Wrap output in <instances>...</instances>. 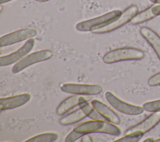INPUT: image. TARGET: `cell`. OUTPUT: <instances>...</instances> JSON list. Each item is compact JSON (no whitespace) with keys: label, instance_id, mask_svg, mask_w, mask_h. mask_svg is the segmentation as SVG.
<instances>
[{"label":"cell","instance_id":"1","mask_svg":"<svg viewBox=\"0 0 160 142\" xmlns=\"http://www.w3.org/2000/svg\"><path fill=\"white\" fill-rule=\"evenodd\" d=\"M74 129L84 134L99 133L119 136L121 134V129L115 125V124L102 120L88 121L78 124Z\"/></svg>","mask_w":160,"mask_h":142},{"label":"cell","instance_id":"2","mask_svg":"<svg viewBox=\"0 0 160 142\" xmlns=\"http://www.w3.org/2000/svg\"><path fill=\"white\" fill-rule=\"evenodd\" d=\"M144 57V53L139 49L129 47L119 48L106 53L102 57L104 63L112 64L124 61L141 59Z\"/></svg>","mask_w":160,"mask_h":142},{"label":"cell","instance_id":"3","mask_svg":"<svg viewBox=\"0 0 160 142\" xmlns=\"http://www.w3.org/2000/svg\"><path fill=\"white\" fill-rule=\"evenodd\" d=\"M120 10H114L99 16L82 21L77 23L76 28L82 32L94 31L103 28L116 20L121 14Z\"/></svg>","mask_w":160,"mask_h":142},{"label":"cell","instance_id":"4","mask_svg":"<svg viewBox=\"0 0 160 142\" xmlns=\"http://www.w3.org/2000/svg\"><path fill=\"white\" fill-rule=\"evenodd\" d=\"M52 56L53 53L49 49H42L31 53L15 63L12 66V72L14 74L18 73L31 65L49 59Z\"/></svg>","mask_w":160,"mask_h":142},{"label":"cell","instance_id":"5","mask_svg":"<svg viewBox=\"0 0 160 142\" xmlns=\"http://www.w3.org/2000/svg\"><path fill=\"white\" fill-rule=\"evenodd\" d=\"M60 88L63 92L81 96L97 95L102 91L101 86L93 84L66 83L61 84Z\"/></svg>","mask_w":160,"mask_h":142},{"label":"cell","instance_id":"6","mask_svg":"<svg viewBox=\"0 0 160 142\" xmlns=\"http://www.w3.org/2000/svg\"><path fill=\"white\" fill-rule=\"evenodd\" d=\"M138 13V8L136 5H131L126 8L121 15L114 21L108 24L107 26L92 31L96 34H104L113 31L129 22H131L132 19Z\"/></svg>","mask_w":160,"mask_h":142},{"label":"cell","instance_id":"7","mask_svg":"<svg viewBox=\"0 0 160 142\" xmlns=\"http://www.w3.org/2000/svg\"><path fill=\"white\" fill-rule=\"evenodd\" d=\"M38 32L36 29L31 28H22L9 33L0 38V46L5 47L18 43L28 40L37 36Z\"/></svg>","mask_w":160,"mask_h":142},{"label":"cell","instance_id":"8","mask_svg":"<svg viewBox=\"0 0 160 142\" xmlns=\"http://www.w3.org/2000/svg\"><path fill=\"white\" fill-rule=\"evenodd\" d=\"M105 97L108 102L118 111L128 115H139L144 111L142 107L126 102L111 91H106Z\"/></svg>","mask_w":160,"mask_h":142},{"label":"cell","instance_id":"9","mask_svg":"<svg viewBox=\"0 0 160 142\" xmlns=\"http://www.w3.org/2000/svg\"><path fill=\"white\" fill-rule=\"evenodd\" d=\"M34 45V39H29L21 48H19L16 51L7 55L1 56L0 57V66H6L18 63L32 51Z\"/></svg>","mask_w":160,"mask_h":142},{"label":"cell","instance_id":"10","mask_svg":"<svg viewBox=\"0 0 160 142\" xmlns=\"http://www.w3.org/2000/svg\"><path fill=\"white\" fill-rule=\"evenodd\" d=\"M31 96L29 93H22L14 96L1 98V111L12 109L21 106L30 101Z\"/></svg>","mask_w":160,"mask_h":142},{"label":"cell","instance_id":"11","mask_svg":"<svg viewBox=\"0 0 160 142\" xmlns=\"http://www.w3.org/2000/svg\"><path fill=\"white\" fill-rule=\"evenodd\" d=\"M160 122V112H154L137 124L129 128L126 133L141 132L143 134L150 131Z\"/></svg>","mask_w":160,"mask_h":142},{"label":"cell","instance_id":"12","mask_svg":"<svg viewBox=\"0 0 160 142\" xmlns=\"http://www.w3.org/2000/svg\"><path fill=\"white\" fill-rule=\"evenodd\" d=\"M91 104L107 121L115 124H118L121 122L120 118L116 113L103 102L98 99H93L91 101Z\"/></svg>","mask_w":160,"mask_h":142},{"label":"cell","instance_id":"13","mask_svg":"<svg viewBox=\"0 0 160 142\" xmlns=\"http://www.w3.org/2000/svg\"><path fill=\"white\" fill-rule=\"evenodd\" d=\"M89 98L83 96L73 94L64 99L56 108V113L58 115H63L66 114L73 108L79 106V104L85 101H89Z\"/></svg>","mask_w":160,"mask_h":142},{"label":"cell","instance_id":"14","mask_svg":"<svg viewBox=\"0 0 160 142\" xmlns=\"http://www.w3.org/2000/svg\"><path fill=\"white\" fill-rule=\"evenodd\" d=\"M139 31L141 36L153 48L160 60V36L154 30L146 26L141 27Z\"/></svg>","mask_w":160,"mask_h":142},{"label":"cell","instance_id":"15","mask_svg":"<svg viewBox=\"0 0 160 142\" xmlns=\"http://www.w3.org/2000/svg\"><path fill=\"white\" fill-rule=\"evenodd\" d=\"M86 116L82 109L79 108L62 117L59 120V123L62 125L68 126L76 123L86 118Z\"/></svg>","mask_w":160,"mask_h":142},{"label":"cell","instance_id":"16","mask_svg":"<svg viewBox=\"0 0 160 142\" xmlns=\"http://www.w3.org/2000/svg\"><path fill=\"white\" fill-rule=\"evenodd\" d=\"M79 108L82 109L84 113L92 120H102L106 121L99 113V112L89 104L88 101H85L82 102L79 104Z\"/></svg>","mask_w":160,"mask_h":142},{"label":"cell","instance_id":"17","mask_svg":"<svg viewBox=\"0 0 160 142\" xmlns=\"http://www.w3.org/2000/svg\"><path fill=\"white\" fill-rule=\"evenodd\" d=\"M58 134L54 132H46L34 136L26 140V142H53L58 139Z\"/></svg>","mask_w":160,"mask_h":142},{"label":"cell","instance_id":"18","mask_svg":"<svg viewBox=\"0 0 160 142\" xmlns=\"http://www.w3.org/2000/svg\"><path fill=\"white\" fill-rule=\"evenodd\" d=\"M155 16L153 14L152 11V6L146 9L145 10L138 13L131 21V24H139L151 19L154 18Z\"/></svg>","mask_w":160,"mask_h":142},{"label":"cell","instance_id":"19","mask_svg":"<svg viewBox=\"0 0 160 142\" xmlns=\"http://www.w3.org/2000/svg\"><path fill=\"white\" fill-rule=\"evenodd\" d=\"M143 133L141 132H132L129 133H126V134L118 139L114 140L115 142H137L143 136Z\"/></svg>","mask_w":160,"mask_h":142},{"label":"cell","instance_id":"20","mask_svg":"<svg viewBox=\"0 0 160 142\" xmlns=\"http://www.w3.org/2000/svg\"><path fill=\"white\" fill-rule=\"evenodd\" d=\"M143 109L149 112H160V99L148 101L142 105Z\"/></svg>","mask_w":160,"mask_h":142},{"label":"cell","instance_id":"21","mask_svg":"<svg viewBox=\"0 0 160 142\" xmlns=\"http://www.w3.org/2000/svg\"><path fill=\"white\" fill-rule=\"evenodd\" d=\"M84 134L75 131L74 129H72L66 137L65 138V141L66 142H73L76 140H78L79 138H81Z\"/></svg>","mask_w":160,"mask_h":142},{"label":"cell","instance_id":"22","mask_svg":"<svg viewBox=\"0 0 160 142\" xmlns=\"http://www.w3.org/2000/svg\"><path fill=\"white\" fill-rule=\"evenodd\" d=\"M148 84L151 86L159 85L160 84V72L150 77L149 79H148Z\"/></svg>","mask_w":160,"mask_h":142},{"label":"cell","instance_id":"23","mask_svg":"<svg viewBox=\"0 0 160 142\" xmlns=\"http://www.w3.org/2000/svg\"><path fill=\"white\" fill-rule=\"evenodd\" d=\"M152 11L155 17L160 16V4H154L152 5Z\"/></svg>","mask_w":160,"mask_h":142},{"label":"cell","instance_id":"24","mask_svg":"<svg viewBox=\"0 0 160 142\" xmlns=\"http://www.w3.org/2000/svg\"><path fill=\"white\" fill-rule=\"evenodd\" d=\"M81 141L82 142H86V141H88V142H92V141H93V139H92V138L90 136V135H89V134H84L82 138H81Z\"/></svg>","mask_w":160,"mask_h":142},{"label":"cell","instance_id":"25","mask_svg":"<svg viewBox=\"0 0 160 142\" xmlns=\"http://www.w3.org/2000/svg\"><path fill=\"white\" fill-rule=\"evenodd\" d=\"M144 142H148V141H154V140L152 138H146V139H144L143 141Z\"/></svg>","mask_w":160,"mask_h":142},{"label":"cell","instance_id":"26","mask_svg":"<svg viewBox=\"0 0 160 142\" xmlns=\"http://www.w3.org/2000/svg\"><path fill=\"white\" fill-rule=\"evenodd\" d=\"M149 1L154 4H160V0H149Z\"/></svg>","mask_w":160,"mask_h":142},{"label":"cell","instance_id":"27","mask_svg":"<svg viewBox=\"0 0 160 142\" xmlns=\"http://www.w3.org/2000/svg\"><path fill=\"white\" fill-rule=\"evenodd\" d=\"M11 1H12V0H0V3L1 4H3V3H6L8 2H9Z\"/></svg>","mask_w":160,"mask_h":142},{"label":"cell","instance_id":"28","mask_svg":"<svg viewBox=\"0 0 160 142\" xmlns=\"http://www.w3.org/2000/svg\"><path fill=\"white\" fill-rule=\"evenodd\" d=\"M35 1H38V2H46V1H48L50 0H35Z\"/></svg>","mask_w":160,"mask_h":142},{"label":"cell","instance_id":"29","mask_svg":"<svg viewBox=\"0 0 160 142\" xmlns=\"http://www.w3.org/2000/svg\"><path fill=\"white\" fill-rule=\"evenodd\" d=\"M154 141H156V142H160V138H158V139H156V140H154Z\"/></svg>","mask_w":160,"mask_h":142}]
</instances>
